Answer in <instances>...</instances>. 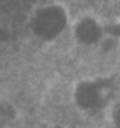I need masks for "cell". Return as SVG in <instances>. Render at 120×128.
Returning <instances> with one entry per match:
<instances>
[{
	"mask_svg": "<svg viewBox=\"0 0 120 128\" xmlns=\"http://www.w3.org/2000/svg\"><path fill=\"white\" fill-rule=\"evenodd\" d=\"M110 84L102 76H84L73 82L70 99L79 113L96 114L108 107Z\"/></svg>",
	"mask_w": 120,
	"mask_h": 128,
	"instance_id": "cell-1",
	"label": "cell"
},
{
	"mask_svg": "<svg viewBox=\"0 0 120 128\" xmlns=\"http://www.w3.org/2000/svg\"><path fill=\"white\" fill-rule=\"evenodd\" d=\"M108 120L111 128H120V99L108 105Z\"/></svg>",
	"mask_w": 120,
	"mask_h": 128,
	"instance_id": "cell-3",
	"label": "cell"
},
{
	"mask_svg": "<svg viewBox=\"0 0 120 128\" xmlns=\"http://www.w3.org/2000/svg\"><path fill=\"white\" fill-rule=\"evenodd\" d=\"M17 116L18 113H17L15 107L8 101L0 99V128H6L11 124H14Z\"/></svg>",
	"mask_w": 120,
	"mask_h": 128,
	"instance_id": "cell-2",
	"label": "cell"
}]
</instances>
